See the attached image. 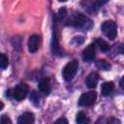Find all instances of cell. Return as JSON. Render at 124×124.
I'll return each instance as SVG.
<instances>
[{
  "label": "cell",
  "mask_w": 124,
  "mask_h": 124,
  "mask_svg": "<svg viewBox=\"0 0 124 124\" xmlns=\"http://www.w3.org/2000/svg\"><path fill=\"white\" fill-rule=\"evenodd\" d=\"M55 123H68V120L67 119H65V118H60V119H57L56 121H55Z\"/></svg>",
  "instance_id": "ffe728a7"
},
{
  "label": "cell",
  "mask_w": 124,
  "mask_h": 124,
  "mask_svg": "<svg viewBox=\"0 0 124 124\" xmlns=\"http://www.w3.org/2000/svg\"><path fill=\"white\" fill-rule=\"evenodd\" d=\"M78 69V60H72L70 61L63 69L62 71V77L66 81H70L74 78Z\"/></svg>",
  "instance_id": "6da1fadb"
},
{
  "label": "cell",
  "mask_w": 124,
  "mask_h": 124,
  "mask_svg": "<svg viewBox=\"0 0 124 124\" xmlns=\"http://www.w3.org/2000/svg\"><path fill=\"white\" fill-rule=\"evenodd\" d=\"M108 122H118V123H120V121H118V120H115V119H109Z\"/></svg>",
  "instance_id": "44dd1931"
},
{
  "label": "cell",
  "mask_w": 124,
  "mask_h": 124,
  "mask_svg": "<svg viewBox=\"0 0 124 124\" xmlns=\"http://www.w3.org/2000/svg\"><path fill=\"white\" fill-rule=\"evenodd\" d=\"M66 15H67L66 9H65V8L60 9V11H59V17H60V18H64V17L66 16Z\"/></svg>",
  "instance_id": "ac0fdd59"
},
{
  "label": "cell",
  "mask_w": 124,
  "mask_h": 124,
  "mask_svg": "<svg viewBox=\"0 0 124 124\" xmlns=\"http://www.w3.org/2000/svg\"><path fill=\"white\" fill-rule=\"evenodd\" d=\"M120 86L123 87V78H121V80H120Z\"/></svg>",
  "instance_id": "603a6c76"
},
{
  "label": "cell",
  "mask_w": 124,
  "mask_h": 124,
  "mask_svg": "<svg viewBox=\"0 0 124 124\" xmlns=\"http://www.w3.org/2000/svg\"><path fill=\"white\" fill-rule=\"evenodd\" d=\"M96 98H97V95L94 91L86 92L80 96L78 100V105L81 107H90L95 103Z\"/></svg>",
  "instance_id": "277c9868"
},
{
  "label": "cell",
  "mask_w": 124,
  "mask_h": 124,
  "mask_svg": "<svg viewBox=\"0 0 124 124\" xmlns=\"http://www.w3.org/2000/svg\"><path fill=\"white\" fill-rule=\"evenodd\" d=\"M96 56V49H95V45L94 44H90L88 45L82 52V58L84 61L86 62H92L95 59Z\"/></svg>",
  "instance_id": "8992f818"
},
{
  "label": "cell",
  "mask_w": 124,
  "mask_h": 124,
  "mask_svg": "<svg viewBox=\"0 0 124 124\" xmlns=\"http://www.w3.org/2000/svg\"><path fill=\"white\" fill-rule=\"evenodd\" d=\"M40 96L39 94L36 92V91H32L31 93V96H30V100L35 104V105H39V102H40Z\"/></svg>",
  "instance_id": "2e32d148"
},
{
  "label": "cell",
  "mask_w": 124,
  "mask_h": 124,
  "mask_svg": "<svg viewBox=\"0 0 124 124\" xmlns=\"http://www.w3.org/2000/svg\"><path fill=\"white\" fill-rule=\"evenodd\" d=\"M76 121L78 124H85V123H90V120L88 119V117L86 116V114L83 111H79L77 114L76 117Z\"/></svg>",
  "instance_id": "7c38bea8"
},
{
  "label": "cell",
  "mask_w": 124,
  "mask_h": 124,
  "mask_svg": "<svg viewBox=\"0 0 124 124\" xmlns=\"http://www.w3.org/2000/svg\"><path fill=\"white\" fill-rule=\"evenodd\" d=\"M11 92L14 99H16V101H21L26 97L28 93V86L25 83H19Z\"/></svg>",
  "instance_id": "3957f363"
},
{
  "label": "cell",
  "mask_w": 124,
  "mask_h": 124,
  "mask_svg": "<svg viewBox=\"0 0 124 124\" xmlns=\"http://www.w3.org/2000/svg\"><path fill=\"white\" fill-rule=\"evenodd\" d=\"M108 0H96V2L94 3V6H95V9H99L101 6H103L104 4H106Z\"/></svg>",
  "instance_id": "e0dca14e"
},
{
  "label": "cell",
  "mask_w": 124,
  "mask_h": 124,
  "mask_svg": "<svg viewBox=\"0 0 124 124\" xmlns=\"http://www.w3.org/2000/svg\"><path fill=\"white\" fill-rule=\"evenodd\" d=\"M98 80H99V75L97 73L93 72V73H90L87 76L85 82H86V85H87L88 88H94L97 85Z\"/></svg>",
  "instance_id": "9c48e42d"
},
{
  "label": "cell",
  "mask_w": 124,
  "mask_h": 124,
  "mask_svg": "<svg viewBox=\"0 0 124 124\" xmlns=\"http://www.w3.org/2000/svg\"><path fill=\"white\" fill-rule=\"evenodd\" d=\"M58 1H60V2H65V1H67V0H58Z\"/></svg>",
  "instance_id": "cb8c5ba5"
},
{
  "label": "cell",
  "mask_w": 124,
  "mask_h": 124,
  "mask_svg": "<svg viewBox=\"0 0 124 124\" xmlns=\"http://www.w3.org/2000/svg\"><path fill=\"white\" fill-rule=\"evenodd\" d=\"M96 44L103 51H108L109 49V45L103 39H96Z\"/></svg>",
  "instance_id": "5bb4252c"
},
{
  "label": "cell",
  "mask_w": 124,
  "mask_h": 124,
  "mask_svg": "<svg viewBox=\"0 0 124 124\" xmlns=\"http://www.w3.org/2000/svg\"><path fill=\"white\" fill-rule=\"evenodd\" d=\"M96 66L101 69V70H104V71H108L110 69V64L108 62H107L106 60L104 59H101V60H98L96 62Z\"/></svg>",
  "instance_id": "4fadbf2b"
},
{
  "label": "cell",
  "mask_w": 124,
  "mask_h": 124,
  "mask_svg": "<svg viewBox=\"0 0 124 124\" xmlns=\"http://www.w3.org/2000/svg\"><path fill=\"white\" fill-rule=\"evenodd\" d=\"M114 89V84L112 81H107V82H104L103 85H102V94L104 96H108Z\"/></svg>",
  "instance_id": "8fae6325"
},
{
  "label": "cell",
  "mask_w": 124,
  "mask_h": 124,
  "mask_svg": "<svg viewBox=\"0 0 124 124\" xmlns=\"http://www.w3.org/2000/svg\"><path fill=\"white\" fill-rule=\"evenodd\" d=\"M1 122H2V123H12V121H11L6 115H3L2 119H1Z\"/></svg>",
  "instance_id": "d6986e66"
},
{
  "label": "cell",
  "mask_w": 124,
  "mask_h": 124,
  "mask_svg": "<svg viewBox=\"0 0 124 124\" xmlns=\"http://www.w3.org/2000/svg\"><path fill=\"white\" fill-rule=\"evenodd\" d=\"M9 65L8 56L4 53H0V69H6Z\"/></svg>",
  "instance_id": "9a60e30c"
},
{
  "label": "cell",
  "mask_w": 124,
  "mask_h": 124,
  "mask_svg": "<svg viewBox=\"0 0 124 124\" xmlns=\"http://www.w3.org/2000/svg\"><path fill=\"white\" fill-rule=\"evenodd\" d=\"M40 42H41V37L39 35L33 34L30 36V38L28 40V49L31 53H35L38 50Z\"/></svg>",
  "instance_id": "52a82bcc"
},
{
  "label": "cell",
  "mask_w": 124,
  "mask_h": 124,
  "mask_svg": "<svg viewBox=\"0 0 124 124\" xmlns=\"http://www.w3.org/2000/svg\"><path fill=\"white\" fill-rule=\"evenodd\" d=\"M3 107H4V105H3V103H2L1 101H0V110H1L2 108H3Z\"/></svg>",
  "instance_id": "7402d4cb"
},
{
  "label": "cell",
  "mask_w": 124,
  "mask_h": 124,
  "mask_svg": "<svg viewBox=\"0 0 124 124\" xmlns=\"http://www.w3.org/2000/svg\"><path fill=\"white\" fill-rule=\"evenodd\" d=\"M86 20H87V18L84 15L78 13V14H74L67 22L70 25L74 26V27H78L79 28V27L84 26V24L86 23Z\"/></svg>",
  "instance_id": "5b68a950"
},
{
  "label": "cell",
  "mask_w": 124,
  "mask_h": 124,
  "mask_svg": "<svg viewBox=\"0 0 124 124\" xmlns=\"http://www.w3.org/2000/svg\"><path fill=\"white\" fill-rule=\"evenodd\" d=\"M103 33L110 40H113L117 35V25L113 20H107L102 24Z\"/></svg>",
  "instance_id": "7a4b0ae2"
},
{
  "label": "cell",
  "mask_w": 124,
  "mask_h": 124,
  "mask_svg": "<svg viewBox=\"0 0 124 124\" xmlns=\"http://www.w3.org/2000/svg\"><path fill=\"white\" fill-rule=\"evenodd\" d=\"M34 121H35V118H34L33 113L31 112H25L21 114L17 119L18 124H32L34 123Z\"/></svg>",
  "instance_id": "30bf717a"
},
{
  "label": "cell",
  "mask_w": 124,
  "mask_h": 124,
  "mask_svg": "<svg viewBox=\"0 0 124 124\" xmlns=\"http://www.w3.org/2000/svg\"><path fill=\"white\" fill-rule=\"evenodd\" d=\"M38 87H39V90L45 94V95H48L50 93V90H51V86H50V82H49V79L48 78H43L40 80L39 84H38Z\"/></svg>",
  "instance_id": "ba28073f"
}]
</instances>
